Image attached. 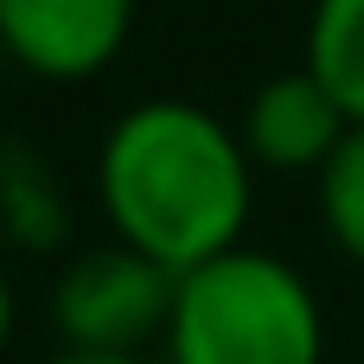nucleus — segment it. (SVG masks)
<instances>
[{
    "label": "nucleus",
    "mask_w": 364,
    "mask_h": 364,
    "mask_svg": "<svg viewBox=\"0 0 364 364\" xmlns=\"http://www.w3.org/2000/svg\"><path fill=\"white\" fill-rule=\"evenodd\" d=\"M96 198L115 243L186 275L243 243L256 160L224 115L186 96H141L96 147Z\"/></svg>",
    "instance_id": "obj_1"
},
{
    "label": "nucleus",
    "mask_w": 364,
    "mask_h": 364,
    "mask_svg": "<svg viewBox=\"0 0 364 364\" xmlns=\"http://www.w3.org/2000/svg\"><path fill=\"white\" fill-rule=\"evenodd\" d=\"M160 364H326L314 282L275 250H224L179 275Z\"/></svg>",
    "instance_id": "obj_2"
},
{
    "label": "nucleus",
    "mask_w": 364,
    "mask_h": 364,
    "mask_svg": "<svg viewBox=\"0 0 364 364\" xmlns=\"http://www.w3.org/2000/svg\"><path fill=\"white\" fill-rule=\"evenodd\" d=\"M179 275L128 243L77 250L51 282V326L70 352H147L166 339Z\"/></svg>",
    "instance_id": "obj_3"
},
{
    "label": "nucleus",
    "mask_w": 364,
    "mask_h": 364,
    "mask_svg": "<svg viewBox=\"0 0 364 364\" xmlns=\"http://www.w3.org/2000/svg\"><path fill=\"white\" fill-rule=\"evenodd\" d=\"M134 32V0H0V58L45 83L102 77Z\"/></svg>",
    "instance_id": "obj_4"
},
{
    "label": "nucleus",
    "mask_w": 364,
    "mask_h": 364,
    "mask_svg": "<svg viewBox=\"0 0 364 364\" xmlns=\"http://www.w3.org/2000/svg\"><path fill=\"white\" fill-rule=\"evenodd\" d=\"M243 147L256 166L269 173H320L339 141L352 134V115L339 109V96L301 64V70H282L269 83H256L250 109H243Z\"/></svg>",
    "instance_id": "obj_5"
},
{
    "label": "nucleus",
    "mask_w": 364,
    "mask_h": 364,
    "mask_svg": "<svg viewBox=\"0 0 364 364\" xmlns=\"http://www.w3.org/2000/svg\"><path fill=\"white\" fill-rule=\"evenodd\" d=\"M77 211L64 173L32 141H0V243L19 256H58L70 250Z\"/></svg>",
    "instance_id": "obj_6"
},
{
    "label": "nucleus",
    "mask_w": 364,
    "mask_h": 364,
    "mask_svg": "<svg viewBox=\"0 0 364 364\" xmlns=\"http://www.w3.org/2000/svg\"><path fill=\"white\" fill-rule=\"evenodd\" d=\"M307 70L364 122V0H314L307 13Z\"/></svg>",
    "instance_id": "obj_7"
},
{
    "label": "nucleus",
    "mask_w": 364,
    "mask_h": 364,
    "mask_svg": "<svg viewBox=\"0 0 364 364\" xmlns=\"http://www.w3.org/2000/svg\"><path fill=\"white\" fill-rule=\"evenodd\" d=\"M320 224H326L333 250L364 269V122H352L339 154L320 166Z\"/></svg>",
    "instance_id": "obj_8"
},
{
    "label": "nucleus",
    "mask_w": 364,
    "mask_h": 364,
    "mask_svg": "<svg viewBox=\"0 0 364 364\" xmlns=\"http://www.w3.org/2000/svg\"><path fill=\"white\" fill-rule=\"evenodd\" d=\"M45 364H160V358H147V352H58V358H45Z\"/></svg>",
    "instance_id": "obj_9"
},
{
    "label": "nucleus",
    "mask_w": 364,
    "mask_h": 364,
    "mask_svg": "<svg viewBox=\"0 0 364 364\" xmlns=\"http://www.w3.org/2000/svg\"><path fill=\"white\" fill-rule=\"evenodd\" d=\"M6 339H13V282L0 269V352H6Z\"/></svg>",
    "instance_id": "obj_10"
}]
</instances>
